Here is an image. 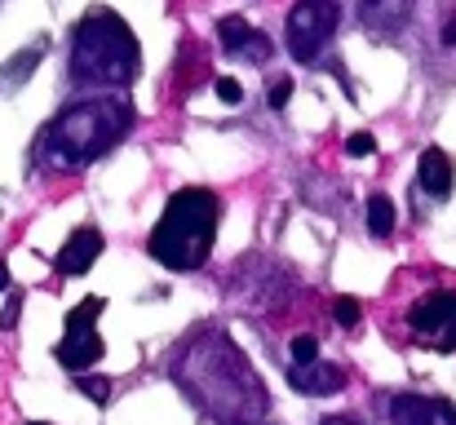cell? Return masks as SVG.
Wrapping results in <instances>:
<instances>
[{
	"label": "cell",
	"instance_id": "cell-5",
	"mask_svg": "<svg viewBox=\"0 0 456 425\" xmlns=\"http://www.w3.org/2000/svg\"><path fill=\"white\" fill-rule=\"evenodd\" d=\"M337 18H341V4L337 0H297L293 13H289V53L297 62L319 58V49L337 31Z\"/></svg>",
	"mask_w": 456,
	"mask_h": 425
},
{
	"label": "cell",
	"instance_id": "cell-3",
	"mask_svg": "<svg viewBox=\"0 0 456 425\" xmlns=\"http://www.w3.org/2000/svg\"><path fill=\"white\" fill-rule=\"evenodd\" d=\"M217 195L204 191V186H182L168 204H164V217L155 222L151 240V257L168 271H200L217 244Z\"/></svg>",
	"mask_w": 456,
	"mask_h": 425
},
{
	"label": "cell",
	"instance_id": "cell-4",
	"mask_svg": "<svg viewBox=\"0 0 456 425\" xmlns=\"http://www.w3.org/2000/svg\"><path fill=\"white\" fill-rule=\"evenodd\" d=\"M129 125H134V107L125 98H85L53 120L49 151L58 164H89L125 138Z\"/></svg>",
	"mask_w": 456,
	"mask_h": 425
},
{
	"label": "cell",
	"instance_id": "cell-6",
	"mask_svg": "<svg viewBox=\"0 0 456 425\" xmlns=\"http://www.w3.org/2000/svg\"><path fill=\"white\" fill-rule=\"evenodd\" d=\"M408 328L417 341L435 350H456V292H430L408 310Z\"/></svg>",
	"mask_w": 456,
	"mask_h": 425
},
{
	"label": "cell",
	"instance_id": "cell-20",
	"mask_svg": "<svg viewBox=\"0 0 456 425\" xmlns=\"http://www.w3.org/2000/svg\"><path fill=\"white\" fill-rule=\"evenodd\" d=\"M332 315H337L341 328H354V323H359V301H354V297H341V301L332 306Z\"/></svg>",
	"mask_w": 456,
	"mask_h": 425
},
{
	"label": "cell",
	"instance_id": "cell-15",
	"mask_svg": "<svg viewBox=\"0 0 456 425\" xmlns=\"http://www.w3.org/2000/svg\"><path fill=\"white\" fill-rule=\"evenodd\" d=\"M368 231L377 240H390V231H395V204L386 195H372L368 200Z\"/></svg>",
	"mask_w": 456,
	"mask_h": 425
},
{
	"label": "cell",
	"instance_id": "cell-11",
	"mask_svg": "<svg viewBox=\"0 0 456 425\" xmlns=\"http://www.w3.org/2000/svg\"><path fill=\"white\" fill-rule=\"evenodd\" d=\"M217 36H222V49H231V53H244V58H266L271 53V40L262 31H253L244 18H222Z\"/></svg>",
	"mask_w": 456,
	"mask_h": 425
},
{
	"label": "cell",
	"instance_id": "cell-19",
	"mask_svg": "<svg viewBox=\"0 0 456 425\" xmlns=\"http://www.w3.org/2000/svg\"><path fill=\"white\" fill-rule=\"evenodd\" d=\"M217 98L231 102V107H240V102H244V85H240L235 76H222V80H217Z\"/></svg>",
	"mask_w": 456,
	"mask_h": 425
},
{
	"label": "cell",
	"instance_id": "cell-10",
	"mask_svg": "<svg viewBox=\"0 0 456 425\" xmlns=\"http://www.w3.org/2000/svg\"><path fill=\"white\" fill-rule=\"evenodd\" d=\"M102 350H107V346H102L98 332H67L53 355H58V364H62L67 372H85V368H94V364L102 359Z\"/></svg>",
	"mask_w": 456,
	"mask_h": 425
},
{
	"label": "cell",
	"instance_id": "cell-2",
	"mask_svg": "<svg viewBox=\"0 0 456 425\" xmlns=\"http://www.w3.org/2000/svg\"><path fill=\"white\" fill-rule=\"evenodd\" d=\"M138 36L116 9H89L71 40V80L94 89H125L138 76Z\"/></svg>",
	"mask_w": 456,
	"mask_h": 425
},
{
	"label": "cell",
	"instance_id": "cell-22",
	"mask_svg": "<svg viewBox=\"0 0 456 425\" xmlns=\"http://www.w3.org/2000/svg\"><path fill=\"white\" fill-rule=\"evenodd\" d=\"M289 98H293V80H275L271 85V94H266V102L280 111V107H289Z\"/></svg>",
	"mask_w": 456,
	"mask_h": 425
},
{
	"label": "cell",
	"instance_id": "cell-21",
	"mask_svg": "<svg viewBox=\"0 0 456 425\" xmlns=\"http://www.w3.org/2000/svg\"><path fill=\"white\" fill-rule=\"evenodd\" d=\"M377 151V138L372 134H350L346 138V155H354V159H363V155H372Z\"/></svg>",
	"mask_w": 456,
	"mask_h": 425
},
{
	"label": "cell",
	"instance_id": "cell-13",
	"mask_svg": "<svg viewBox=\"0 0 456 425\" xmlns=\"http://www.w3.org/2000/svg\"><path fill=\"white\" fill-rule=\"evenodd\" d=\"M363 27L372 31H399L412 18V0H363Z\"/></svg>",
	"mask_w": 456,
	"mask_h": 425
},
{
	"label": "cell",
	"instance_id": "cell-12",
	"mask_svg": "<svg viewBox=\"0 0 456 425\" xmlns=\"http://www.w3.org/2000/svg\"><path fill=\"white\" fill-rule=\"evenodd\" d=\"M417 177H421V186H426L430 195H448V191H452V177H456L448 151L426 146V151H421V164H417Z\"/></svg>",
	"mask_w": 456,
	"mask_h": 425
},
{
	"label": "cell",
	"instance_id": "cell-14",
	"mask_svg": "<svg viewBox=\"0 0 456 425\" xmlns=\"http://www.w3.org/2000/svg\"><path fill=\"white\" fill-rule=\"evenodd\" d=\"M40 58H45V40H36L27 53H18L13 62H4V67H0V89H18V85L31 76V67H36Z\"/></svg>",
	"mask_w": 456,
	"mask_h": 425
},
{
	"label": "cell",
	"instance_id": "cell-24",
	"mask_svg": "<svg viewBox=\"0 0 456 425\" xmlns=\"http://www.w3.org/2000/svg\"><path fill=\"white\" fill-rule=\"evenodd\" d=\"M444 45H448V49H456V13L444 22Z\"/></svg>",
	"mask_w": 456,
	"mask_h": 425
},
{
	"label": "cell",
	"instance_id": "cell-25",
	"mask_svg": "<svg viewBox=\"0 0 456 425\" xmlns=\"http://www.w3.org/2000/svg\"><path fill=\"white\" fill-rule=\"evenodd\" d=\"M319 425H359V421H354V417H323Z\"/></svg>",
	"mask_w": 456,
	"mask_h": 425
},
{
	"label": "cell",
	"instance_id": "cell-23",
	"mask_svg": "<svg viewBox=\"0 0 456 425\" xmlns=\"http://www.w3.org/2000/svg\"><path fill=\"white\" fill-rule=\"evenodd\" d=\"M18 310H22V297H9V306L0 310V328H13L18 323Z\"/></svg>",
	"mask_w": 456,
	"mask_h": 425
},
{
	"label": "cell",
	"instance_id": "cell-16",
	"mask_svg": "<svg viewBox=\"0 0 456 425\" xmlns=\"http://www.w3.org/2000/svg\"><path fill=\"white\" fill-rule=\"evenodd\" d=\"M107 310V301L102 297H85L71 315H67V332H94V319Z\"/></svg>",
	"mask_w": 456,
	"mask_h": 425
},
{
	"label": "cell",
	"instance_id": "cell-26",
	"mask_svg": "<svg viewBox=\"0 0 456 425\" xmlns=\"http://www.w3.org/2000/svg\"><path fill=\"white\" fill-rule=\"evenodd\" d=\"M4 288H9V266L0 262V292H4Z\"/></svg>",
	"mask_w": 456,
	"mask_h": 425
},
{
	"label": "cell",
	"instance_id": "cell-8",
	"mask_svg": "<svg viewBox=\"0 0 456 425\" xmlns=\"http://www.w3.org/2000/svg\"><path fill=\"white\" fill-rule=\"evenodd\" d=\"M98 253H102V235L94 226H76L67 235V244L58 249V271L62 275H85L98 262Z\"/></svg>",
	"mask_w": 456,
	"mask_h": 425
},
{
	"label": "cell",
	"instance_id": "cell-17",
	"mask_svg": "<svg viewBox=\"0 0 456 425\" xmlns=\"http://www.w3.org/2000/svg\"><path fill=\"white\" fill-rule=\"evenodd\" d=\"M314 359H319V337H310V332L293 337V368H305Z\"/></svg>",
	"mask_w": 456,
	"mask_h": 425
},
{
	"label": "cell",
	"instance_id": "cell-7",
	"mask_svg": "<svg viewBox=\"0 0 456 425\" xmlns=\"http://www.w3.org/2000/svg\"><path fill=\"white\" fill-rule=\"evenodd\" d=\"M390 425H456V408L430 395H399L390 399Z\"/></svg>",
	"mask_w": 456,
	"mask_h": 425
},
{
	"label": "cell",
	"instance_id": "cell-18",
	"mask_svg": "<svg viewBox=\"0 0 456 425\" xmlns=\"http://www.w3.org/2000/svg\"><path fill=\"white\" fill-rule=\"evenodd\" d=\"M76 386H80V395L94 399V404H107V395H111V381H107V377H80Z\"/></svg>",
	"mask_w": 456,
	"mask_h": 425
},
{
	"label": "cell",
	"instance_id": "cell-9",
	"mask_svg": "<svg viewBox=\"0 0 456 425\" xmlns=\"http://www.w3.org/2000/svg\"><path fill=\"white\" fill-rule=\"evenodd\" d=\"M341 381H346V372H341L337 364H323V359H314V364H305V368H289V386H293L297 395H314V399L337 395Z\"/></svg>",
	"mask_w": 456,
	"mask_h": 425
},
{
	"label": "cell",
	"instance_id": "cell-1",
	"mask_svg": "<svg viewBox=\"0 0 456 425\" xmlns=\"http://www.w3.org/2000/svg\"><path fill=\"white\" fill-rule=\"evenodd\" d=\"M177 386L222 425H262L266 421V395L244 359V350L226 332H204L195 337L177 364H173Z\"/></svg>",
	"mask_w": 456,
	"mask_h": 425
}]
</instances>
